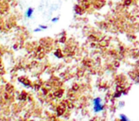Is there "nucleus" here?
Returning <instances> with one entry per match:
<instances>
[{
	"mask_svg": "<svg viewBox=\"0 0 139 121\" xmlns=\"http://www.w3.org/2000/svg\"><path fill=\"white\" fill-rule=\"evenodd\" d=\"M93 103H94V112H95V113H99V112H101L102 110H103L101 98H99V97H96L95 100H93Z\"/></svg>",
	"mask_w": 139,
	"mask_h": 121,
	"instance_id": "1",
	"label": "nucleus"
},
{
	"mask_svg": "<svg viewBox=\"0 0 139 121\" xmlns=\"http://www.w3.org/2000/svg\"><path fill=\"white\" fill-rule=\"evenodd\" d=\"M20 82H21L24 86H26V87H28V88H30V87H32V85H31V83L29 82V81L27 80V79H24V78H20L18 80Z\"/></svg>",
	"mask_w": 139,
	"mask_h": 121,
	"instance_id": "2",
	"label": "nucleus"
},
{
	"mask_svg": "<svg viewBox=\"0 0 139 121\" xmlns=\"http://www.w3.org/2000/svg\"><path fill=\"white\" fill-rule=\"evenodd\" d=\"M33 12H34L33 8H28V9L26 10V13H25L26 17H27V18H31V16L33 14Z\"/></svg>",
	"mask_w": 139,
	"mask_h": 121,
	"instance_id": "3",
	"label": "nucleus"
},
{
	"mask_svg": "<svg viewBox=\"0 0 139 121\" xmlns=\"http://www.w3.org/2000/svg\"><path fill=\"white\" fill-rule=\"evenodd\" d=\"M18 98L20 100H25L26 98H27V93H25V92H22V93L19 95Z\"/></svg>",
	"mask_w": 139,
	"mask_h": 121,
	"instance_id": "4",
	"label": "nucleus"
},
{
	"mask_svg": "<svg viewBox=\"0 0 139 121\" xmlns=\"http://www.w3.org/2000/svg\"><path fill=\"white\" fill-rule=\"evenodd\" d=\"M119 117H120V121H130V119L127 117L125 115H120Z\"/></svg>",
	"mask_w": 139,
	"mask_h": 121,
	"instance_id": "5",
	"label": "nucleus"
},
{
	"mask_svg": "<svg viewBox=\"0 0 139 121\" xmlns=\"http://www.w3.org/2000/svg\"><path fill=\"white\" fill-rule=\"evenodd\" d=\"M39 28H40L41 29H46V28H47V27H46V26H43V25H41L40 27H39Z\"/></svg>",
	"mask_w": 139,
	"mask_h": 121,
	"instance_id": "6",
	"label": "nucleus"
},
{
	"mask_svg": "<svg viewBox=\"0 0 139 121\" xmlns=\"http://www.w3.org/2000/svg\"><path fill=\"white\" fill-rule=\"evenodd\" d=\"M59 21V17H55V18H52V22H57Z\"/></svg>",
	"mask_w": 139,
	"mask_h": 121,
	"instance_id": "7",
	"label": "nucleus"
},
{
	"mask_svg": "<svg viewBox=\"0 0 139 121\" xmlns=\"http://www.w3.org/2000/svg\"><path fill=\"white\" fill-rule=\"evenodd\" d=\"M41 30H42V29H41L40 28H35V29H34L35 32H38V31H41Z\"/></svg>",
	"mask_w": 139,
	"mask_h": 121,
	"instance_id": "8",
	"label": "nucleus"
}]
</instances>
